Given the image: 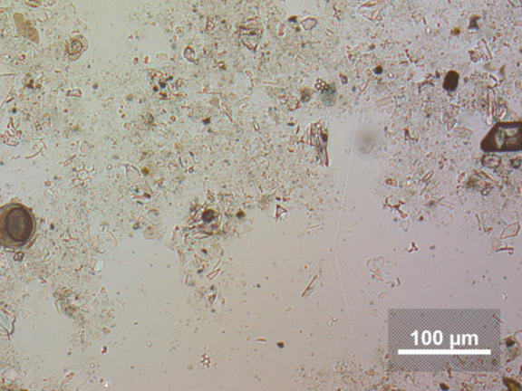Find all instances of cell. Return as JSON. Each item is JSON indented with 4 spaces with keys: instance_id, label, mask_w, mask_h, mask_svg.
I'll use <instances>...</instances> for the list:
<instances>
[{
    "instance_id": "cell-1",
    "label": "cell",
    "mask_w": 522,
    "mask_h": 391,
    "mask_svg": "<svg viewBox=\"0 0 522 391\" xmlns=\"http://www.w3.org/2000/svg\"><path fill=\"white\" fill-rule=\"evenodd\" d=\"M36 220L20 203L0 207V244L8 249H21L34 238Z\"/></svg>"
},
{
    "instance_id": "cell-2",
    "label": "cell",
    "mask_w": 522,
    "mask_h": 391,
    "mask_svg": "<svg viewBox=\"0 0 522 391\" xmlns=\"http://www.w3.org/2000/svg\"><path fill=\"white\" fill-rule=\"evenodd\" d=\"M488 150H519L521 147V125L501 124L496 126L483 144Z\"/></svg>"
},
{
    "instance_id": "cell-3",
    "label": "cell",
    "mask_w": 522,
    "mask_h": 391,
    "mask_svg": "<svg viewBox=\"0 0 522 391\" xmlns=\"http://www.w3.org/2000/svg\"><path fill=\"white\" fill-rule=\"evenodd\" d=\"M88 47L87 40L82 36L69 39L64 45L65 55L70 61H77L84 54Z\"/></svg>"
},
{
    "instance_id": "cell-4",
    "label": "cell",
    "mask_w": 522,
    "mask_h": 391,
    "mask_svg": "<svg viewBox=\"0 0 522 391\" xmlns=\"http://www.w3.org/2000/svg\"><path fill=\"white\" fill-rule=\"evenodd\" d=\"M150 77L153 81L154 92L158 93L162 100H169V91L166 77L162 75V72L157 71H151Z\"/></svg>"
},
{
    "instance_id": "cell-5",
    "label": "cell",
    "mask_w": 522,
    "mask_h": 391,
    "mask_svg": "<svg viewBox=\"0 0 522 391\" xmlns=\"http://www.w3.org/2000/svg\"><path fill=\"white\" fill-rule=\"evenodd\" d=\"M336 88L334 85L326 87L322 95L323 102L328 106L334 105V101H336Z\"/></svg>"
},
{
    "instance_id": "cell-6",
    "label": "cell",
    "mask_w": 522,
    "mask_h": 391,
    "mask_svg": "<svg viewBox=\"0 0 522 391\" xmlns=\"http://www.w3.org/2000/svg\"><path fill=\"white\" fill-rule=\"evenodd\" d=\"M459 77L455 72H449L445 80V89H447L448 91H454L457 85H459Z\"/></svg>"
}]
</instances>
